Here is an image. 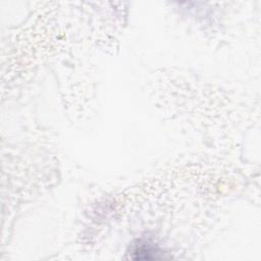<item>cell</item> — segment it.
I'll return each instance as SVG.
<instances>
[{
    "label": "cell",
    "mask_w": 261,
    "mask_h": 261,
    "mask_svg": "<svg viewBox=\"0 0 261 261\" xmlns=\"http://www.w3.org/2000/svg\"><path fill=\"white\" fill-rule=\"evenodd\" d=\"M133 253L137 255V257H135L137 259H151L157 258V254L161 253V251L149 242L144 241L139 242L138 245L134 246Z\"/></svg>",
    "instance_id": "cell-1"
}]
</instances>
